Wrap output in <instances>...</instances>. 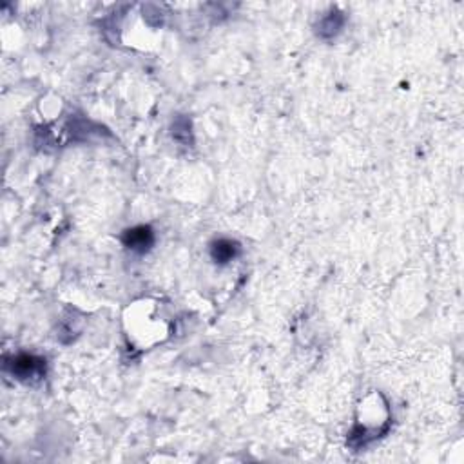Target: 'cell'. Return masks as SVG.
Here are the masks:
<instances>
[{
	"instance_id": "obj_1",
	"label": "cell",
	"mask_w": 464,
	"mask_h": 464,
	"mask_svg": "<svg viewBox=\"0 0 464 464\" xmlns=\"http://www.w3.org/2000/svg\"><path fill=\"white\" fill-rule=\"evenodd\" d=\"M46 370V361L40 357L34 356H18L13 363V374L22 381H30V379L40 378Z\"/></svg>"
},
{
	"instance_id": "obj_2",
	"label": "cell",
	"mask_w": 464,
	"mask_h": 464,
	"mask_svg": "<svg viewBox=\"0 0 464 464\" xmlns=\"http://www.w3.org/2000/svg\"><path fill=\"white\" fill-rule=\"evenodd\" d=\"M155 241V234L149 227H134L125 231L124 234V243L125 247H129L131 250L136 252H146Z\"/></svg>"
},
{
	"instance_id": "obj_3",
	"label": "cell",
	"mask_w": 464,
	"mask_h": 464,
	"mask_svg": "<svg viewBox=\"0 0 464 464\" xmlns=\"http://www.w3.org/2000/svg\"><path fill=\"white\" fill-rule=\"evenodd\" d=\"M211 254L216 263H228L238 254V245L231 240H218L212 243Z\"/></svg>"
}]
</instances>
